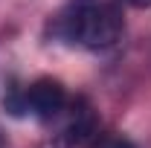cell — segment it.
<instances>
[{
	"label": "cell",
	"mask_w": 151,
	"mask_h": 148,
	"mask_svg": "<svg viewBox=\"0 0 151 148\" xmlns=\"http://www.w3.org/2000/svg\"><path fill=\"white\" fill-rule=\"evenodd\" d=\"M55 35L84 50H108L122 35V12L111 0H70L55 18Z\"/></svg>",
	"instance_id": "1"
},
{
	"label": "cell",
	"mask_w": 151,
	"mask_h": 148,
	"mask_svg": "<svg viewBox=\"0 0 151 148\" xmlns=\"http://www.w3.org/2000/svg\"><path fill=\"white\" fill-rule=\"evenodd\" d=\"M64 105H67V93L52 78H38L35 84H29L23 90V111H29L41 122L58 116L64 111Z\"/></svg>",
	"instance_id": "2"
},
{
	"label": "cell",
	"mask_w": 151,
	"mask_h": 148,
	"mask_svg": "<svg viewBox=\"0 0 151 148\" xmlns=\"http://www.w3.org/2000/svg\"><path fill=\"white\" fill-rule=\"evenodd\" d=\"M93 137H96V116L84 108L52 137V148H81Z\"/></svg>",
	"instance_id": "3"
},
{
	"label": "cell",
	"mask_w": 151,
	"mask_h": 148,
	"mask_svg": "<svg viewBox=\"0 0 151 148\" xmlns=\"http://www.w3.org/2000/svg\"><path fill=\"white\" fill-rule=\"evenodd\" d=\"M90 148H137L131 139H125L122 134H96Z\"/></svg>",
	"instance_id": "4"
},
{
	"label": "cell",
	"mask_w": 151,
	"mask_h": 148,
	"mask_svg": "<svg viewBox=\"0 0 151 148\" xmlns=\"http://www.w3.org/2000/svg\"><path fill=\"white\" fill-rule=\"evenodd\" d=\"M125 6H134V9H148L151 6V0H122Z\"/></svg>",
	"instance_id": "5"
}]
</instances>
